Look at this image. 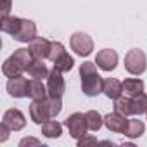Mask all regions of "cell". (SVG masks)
<instances>
[{"instance_id":"6da1fadb","label":"cell","mask_w":147,"mask_h":147,"mask_svg":"<svg viewBox=\"0 0 147 147\" xmlns=\"http://www.w3.org/2000/svg\"><path fill=\"white\" fill-rule=\"evenodd\" d=\"M80 76H82V92L87 97H95L104 92V78L97 73L95 62H83L80 66Z\"/></svg>"},{"instance_id":"7a4b0ae2","label":"cell","mask_w":147,"mask_h":147,"mask_svg":"<svg viewBox=\"0 0 147 147\" xmlns=\"http://www.w3.org/2000/svg\"><path fill=\"white\" fill-rule=\"evenodd\" d=\"M147 67V59H145V54L144 50L140 49H131L126 52L125 55V69L133 76H138L145 71Z\"/></svg>"},{"instance_id":"3957f363","label":"cell","mask_w":147,"mask_h":147,"mask_svg":"<svg viewBox=\"0 0 147 147\" xmlns=\"http://www.w3.org/2000/svg\"><path fill=\"white\" fill-rule=\"evenodd\" d=\"M69 45L71 49L75 50L76 55H82V57H87L92 54L94 50V40L90 35L83 33V31H76V33H73L71 38H69Z\"/></svg>"},{"instance_id":"277c9868","label":"cell","mask_w":147,"mask_h":147,"mask_svg":"<svg viewBox=\"0 0 147 147\" xmlns=\"http://www.w3.org/2000/svg\"><path fill=\"white\" fill-rule=\"evenodd\" d=\"M64 92H66V82L62 78V73L54 67L47 78V94L50 99H62Z\"/></svg>"},{"instance_id":"5b68a950","label":"cell","mask_w":147,"mask_h":147,"mask_svg":"<svg viewBox=\"0 0 147 147\" xmlns=\"http://www.w3.org/2000/svg\"><path fill=\"white\" fill-rule=\"evenodd\" d=\"M64 125H66V128L69 130V135H71L73 138H76V140L82 138V137L87 133V130H88L85 114H82V113H73V114H69V116L66 118Z\"/></svg>"},{"instance_id":"8992f818","label":"cell","mask_w":147,"mask_h":147,"mask_svg":"<svg viewBox=\"0 0 147 147\" xmlns=\"http://www.w3.org/2000/svg\"><path fill=\"white\" fill-rule=\"evenodd\" d=\"M30 116H31L33 123H36V125H42V123H45L47 119H50L52 114H50L49 97H47V99L33 100V102L30 104Z\"/></svg>"},{"instance_id":"52a82bcc","label":"cell","mask_w":147,"mask_h":147,"mask_svg":"<svg viewBox=\"0 0 147 147\" xmlns=\"http://www.w3.org/2000/svg\"><path fill=\"white\" fill-rule=\"evenodd\" d=\"M7 92H9L11 97H16V99L28 97L30 95V82L23 75L9 78V82H7Z\"/></svg>"},{"instance_id":"ba28073f","label":"cell","mask_w":147,"mask_h":147,"mask_svg":"<svg viewBox=\"0 0 147 147\" xmlns=\"http://www.w3.org/2000/svg\"><path fill=\"white\" fill-rule=\"evenodd\" d=\"M95 64L102 71H113L118 66V52L113 49H102L95 55Z\"/></svg>"},{"instance_id":"9c48e42d","label":"cell","mask_w":147,"mask_h":147,"mask_svg":"<svg viewBox=\"0 0 147 147\" xmlns=\"http://www.w3.org/2000/svg\"><path fill=\"white\" fill-rule=\"evenodd\" d=\"M104 125L109 131H114V133H123L126 131V126H128V119L126 116L119 114V113H109L104 116Z\"/></svg>"},{"instance_id":"30bf717a","label":"cell","mask_w":147,"mask_h":147,"mask_svg":"<svg viewBox=\"0 0 147 147\" xmlns=\"http://www.w3.org/2000/svg\"><path fill=\"white\" fill-rule=\"evenodd\" d=\"M2 121H4L12 131H19V130H23V128L26 126V118H24V114H23L19 109H16V107L7 109V111L4 113Z\"/></svg>"},{"instance_id":"8fae6325","label":"cell","mask_w":147,"mask_h":147,"mask_svg":"<svg viewBox=\"0 0 147 147\" xmlns=\"http://www.w3.org/2000/svg\"><path fill=\"white\" fill-rule=\"evenodd\" d=\"M50 47H52V42H49L47 38L43 36H36L30 42V50L33 54L35 59H49L50 55Z\"/></svg>"},{"instance_id":"7c38bea8","label":"cell","mask_w":147,"mask_h":147,"mask_svg":"<svg viewBox=\"0 0 147 147\" xmlns=\"http://www.w3.org/2000/svg\"><path fill=\"white\" fill-rule=\"evenodd\" d=\"M33 38H36V24H35L31 19H23L21 30H19V33L14 36V40H16V42H21V43H28V42H31Z\"/></svg>"},{"instance_id":"4fadbf2b","label":"cell","mask_w":147,"mask_h":147,"mask_svg":"<svg viewBox=\"0 0 147 147\" xmlns=\"http://www.w3.org/2000/svg\"><path fill=\"white\" fill-rule=\"evenodd\" d=\"M11 59H12L23 71H28L30 64L35 61V57H33V54H31L30 49H18V50H14V54L11 55Z\"/></svg>"},{"instance_id":"5bb4252c","label":"cell","mask_w":147,"mask_h":147,"mask_svg":"<svg viewBox=\"0 0 147 147\" xmlns=\"http://www.w3.org/2000/svg\"><path fill=\"white\" fill-rule=\"evenodd\" d=\"M21 24H23V19H21V18H16V16H5V18H2L0 28H2V31H4V33L11 35V36L14 38V36L19 33Z\"/></svg>"},{"instance_id":"9a60e30c","label":"cell","mask_w":147,"mask_h":147,"mask_svg":"<svg viewBox=\"0 0 147 147\" xmlns=\"http://www.w3.org/2000/svg\"><path fill=\"white\" fill-rule=\"evenodd\" d=\"M104 94L107 99L116 100L118 97L123 95V83L116 78H106L104 80Z\"/></svg>"},{"instance_id":"2e32d148","label":"cell","mask_w":147,"mask_h":147,"mask_svg":"<svg viewBox=\"0 0 147 147\" xmlns=\"http://www.w3.org/2000/svg\"><path fill=\"white\" fill-rule=\"evenodd\" d=\"M144 92V82L140 78H126L123 82V94L126 97H135Z\"/></svg>"},{"instance_id":"e0dca14e","label":"cell","mask_w":147,"mask_h":147,"mask_svg":"<svg viewBox=\"0 0 147 147\" xmlns=\"http://www.w3.org/2000/svg\"><path fill=\"white\" fill-rule=\"evenodd\" d=\"M49 67L43 64V59H35L30 67H28V75L31 78H36V80H43V78H49Z\"/></svg>"},{"instance_id":"ac0fdd59","label":"cell","mask_w":147,"mask_h":147,"mask_svg":"<svg viewBox=\"0 0 147 147\" xmlns=\"http://www.w3.org/2000/svg\"><path fill=\"white\" fill-rule=\"evenodd\" d=\"M42 133L47 138H59L62 133V125L55 119H47L45 123H42Z\"/></svg>"},{"instance_id":"d6986e66","label":"cell","mask_w":147,"mask_h":147,"mask_svg":"<svg viewBox=\"0 0 147 147\" xmlns=\"http://www.w3.org/2000/svg\"><path fill=\"white\" fill-rule=\"evenodd\" d=\"M28 97H31L33 100L47 99V97H49V94H47V87L42 83V80H36V78L30 80V95H28Z\"/></svg>"},{"instance_id":"ffe728a7","label":"cell","mask_w":147,"mask_h":147,"mask_svg":"<svg viewBox=\"0 0 147 147\" xmlns=\"http://www.w3.org/2000/svg\"><path fill=\"white\" fill-rule=\"evenodd\" d=\"M114 111L123 114V116H131L133 114V109H131V97H118L114 100Z\"/></svg>"},{"instance_id":"44dd1931","label":"cell","mask_w":147,"mask_h":147,"mask_svg":"<svg viewBox=\"0 0 147 147\" xmlns=\"http://www.w3.org/2000/svg\"><path fill=\"white\" fill-rule=\"evenodd\" d=\"M85 119H87L88 130H92V131H99V130L102 128V125H104V118H102L97 111H94V109L85 113Z\"/></svg>"},{"instance_id":"7402d4cb","label":"cell","mask_w":147,"mask_h":147,"mask_svg":"<svg viewBox=\"0 0 147 147\" xmlns=\"http://www.w3.org/2000/svg\"><path fill=\"white\" fill-rule=\"evenodd\" d=\"M144 131H145V125L140 119H128V126H126V131H125L126 137L138 138V137L144 135Z\"/></svg>"},{"instance_id":"603a6c76","label":"cell","mask_w":147,"mask_h":147,"mask_svg":"<svg viewBox=\"0 0 147 147\" xmlns=\"http://www.w3.org/2000/svg\"><path fill=\"white\" fill-rule=\"evenodd\" d=\"M131 109L133 114L140 116V114H147V94H138L135 97H131Z\"/></svg>"},{"instance_id":"cb8c5ba5","label":"cell","mask_w":147,"mask_h":147,"mask_svg":"<svg viewBox=\"0 0 147 147\" xmlns=\"http://www.w3.org/2000/svg\"><path fill=\"white\" fill-rule=\"evenodd\" d=\"M73 66H75V59H73L67 52L62 54L59 59L54 61V67H55L57 71H61V73H67V71H71Z\"/></svg>"},{"instance_id":"d4e9b609","label":"cell","mask_w":147,"mask_h":147,"mask_svg":"<svg viewBox=\"0 0 147 147\" xmlns=\"http://www.w3.org/2000/svg\"><path fill=\"white\" fill-rule=\"evenodd\" d=\"M2 73L7 76V78H14V76H18V75H23V69L9 57V59H5L4 61V64H2Z\"/></svg>"},{"instance_id":"484cf974","label":"cell","mask_w":147,"mask_h":147,"mask_svg":"<svg viewBox=\"0 0 147 147\" xmlns=\"http://www.w3.org/2000/svg\"><path fill=\"white\" fill-rule=\"evenodd\" d=\"M62 54H66V49H64V45L61 43V42H52V47H50V55H49V59L54 62L55 59H59Z\"/></svg>"},{"instance_id":"4316f807","label":"cell","mask_w":147,"mask_h":147,"mask_svg":"<svg viewBox=\"0 0 147 147\" xmlns=\"http://www.w3.org/2000/svg\"><path fill=\"white\" fill-rule=\"evenodd\" d=\"M49 104H50V114H52V118H55L61 113V109H62V100L61 99H50L49 97Z\"/></svg>"},{"instance_id":"83f0119b","label":"cell","mask_w":147,"mask_h":147,"mask_svg":"<svg viewBox=\"0 0 147 147\" xmlns=\"http://www.w3.org/2000/svg\"><path fill=\"white\" fill-rule=\"evenodd\" d=\"M9 131H12V130L2 121V125H0V142H5V140L9 138Z\"/></svg>"},{"instance_id":"f1b7e54d","label":"cell","mask_w":147,"mask_h":147,"mask_svg":"<svg viewBox=\"0 0 147 147\" xmlns=\"http://www.w3.org/2000/svg\"><path fill=\"white\" fill-rule=\"evenodd\" d=\"M92 144H97V138L95 137H82V138H78V145L80 147H83V145H92Z\"/></svg>"},{"instance_id":"f546056e","label":"cell","mask_w":147,"mask_h":147,"mask_svg":"<svg viewBox=\"0 0 147 147\" xmlns=\"http://www.w3.org/2000/svg\"><path fill=\"white\" fill-rule=\"evenodd\" d=\"M2 2H4V5H2V18H5V16H9V12L12 9V0H2Z\"/></svg>"},{"instance_id":"4dcf8cb0","label":"cell","mask_w":147,"mask_h":147,"mask_svg":"<svg viewBox=\"0 0 147 147\" xmlns=\"http://www.w3.org/2000/svg\"><path fill=\"white\" fill-rule=\"evenodd\" d=\"M19 145L21 147H26V145H40V140H36V138H23L19 142Z\"/></svg>"}]
</instances>
